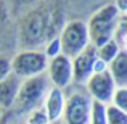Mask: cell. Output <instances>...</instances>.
I'll use <instances>...</instances> for the list:
<instances>
[{
    "instance_id": "cell-9",
    "label": "cell",
    "mask_w": 127,
    "mask_h": 124,
    "mask_svg": "<svg viewBox=\"0 0 127 124\" xmlns=\"http://www.w3.org/2000/svg\"><path fill=\"white\" fill-rule=\"evenodd\" d=\"M96 58L95 47L90 43L85 50H82L77 56L71 60L72 66V81L77 84H85L87 79L93 74V63Z\"/></svg>"
},
{
    "instance_id": "cell-15",
    "label": "cell",
    "mask_w": 127,
    "mask_h": 124,
    "mask_svg": "<svg viewBox=\"0 0 127 124\" xmlns=\"http://www.w3.org/2000/svg\"><path fill=\"white\" fill-rule=\"evenodd\" d=\"M39 3V0H10V13L13 18H21L23 15H26L28 11H31L32 8H35Z\"/></svg>"
},
{
    "instance_id": "cell-19",
    "label": "cell",
    "mask_w": 127,
    "mask_h": 124,
    "mask_svg": "<svg viewBox=\"0 0 127 124\" xmlns=\"http://www.w3.org/2000/svg\"><path fill=\"white\" fill-rule=\"evenodd\" d=\"M24 124H50V121L47 119L43 108H37V110H34V111H31L28 115Z\"/></svg>"
},
{
    "instance_id": "cell-22",
    "label": "cell",
    "mask_w": 127,
    "mask_h": 124,
    "mask_svg": "<svg viewBox=\"0 0 127 124\" xmlns=\"http://www.w3.org/2000/svg\"><path fill=\"white\" fill-rule=\"evenodd\" d=\"M114 5H116V8H118L122 15H126V11H127V0H116Z\"/></svg>"
},
{
    "instance_id": "cell-16",
    "label": "cell",
    "mask_w": 127,
    "mask_h": 124,
    "mask_svg": "<svg viewBox=\"0 0 127 124\" xmlns=\"http://www.w3.org/2000/svg\"><path fill=\"white\" fill-rule=\"evenodd\" d=\"M106 124H127V111L116 108L114 105H106Z\"/></svg>"
},
{
    "instance_id": "cell-20",
    "label": "cell",
    "mask_w": 127,
    "mask_h": 124,
    "mask_svg": "<svg viewBox=\"0 0 127 124\" xmlns=\"http://www.w3.org/2000/svg\"><path fill=\"white\" fill-rule=\"evenodd\" d=\"M43 47H45L43 53H45V56H47L48 60L61 53V47H60V39H58V37H53V39H50V41L47 42Z\"/></svg>"
},
{
    "instance_id": "cell-1",
    "label": "cell",
    "mask_w": 127,
    "mask_h": 124,
    "mask_svg": "<svg viewBox=\"0 0 127 124\" xmlns=\"http://www.w3.org/2000/svg\"><path fill=\"white\" fill-rule=\"evenodd\" d=\"M56 21L45 6H35L18 19L16 41L19 50H40L50 39L56 36Z\"/></svg>"
},
{
    "instance_id": "cell-10",
    "label": "cell",
    "mask_w": 127,
    "mask_h": 124,
    "mask_svg": "<svg viewBox=\"0 0 127 124\" xmlns=\"http://www.w3.org/2000/svg\"><path fill=\"white\" fill-rule=\"evenodd\" d=\"M42 108L45 111V116L50 121V124L58 123L63 116V110H64V93H63V90L56 89V87H50L45 98H43Z\"/></svg>"
},
{
    "instance_id": "cell-21",
    "label": "cell",
    "mask_w": 127,
    "mask_h": 124,
    "mask_svg": "<svg viewBox=\"0 0 127 124\" xmlns=\"http://www.w3.org/2000/svg\"><path fill=\"white\" fill-rule=\"evenodd\" d=\"M11 73V65H10V58L5 55H0V81L6 78Z\"/></svg>"
},
{
    "instance_id": "cell-17",
    "label": "cell",
    "mask_w": 127,
    "mask_h": 124,
    "mask_svg": "<svg viewBox=\"0 0 127 124\" xmlns=\"http://www.w3.org/2000/svg\"><path fill=\"white\" fill-rule=\"evenodd\" d=\"M105 106L100 102H93L92 100V108H90V119L89 124H106V113Z\"/></svg>"
},
{
    "instance_id": "cell-4",
    "label": "cell",
    "mask_w": 127,
    "mask_h": 124,
    "mask_svg": "<svg viewBox=\"0 0 127 124\" xmlns=\"http://www.w3.org/2000/svg\"><path fill=\"white\" fill-rule=\"evenodd\" d=\"M58 39H60L61 53L71 60L90 45L87 24L81 19H71L66 24H63Z\"/></svg>"
},
{
    "instance_id": "cell-13",
    "label": "cell",
    "mask_w": 127,
    "mask_h": 124,
    "mask_svg": "<svg viewBox=\"0 0 127 124\" xmlns=\"http://www.w3.org/2000/svg\"><path fill=\"white\" fill-rule=\"evenodd\" d=\"M11 26H13V16L10 13L8 2L0 0V48L11 37V29H13Z\"/></svg>"
},
{
    "instance_id": "cell-8",
    "label": "cell",
    "mask_w": 127,
    "mask_h": 124,
    "mask_svg": "<svg viewBox=\"0 0 127 124\" xmlns=\"http://www.w3.org/2000/svg\"><path fill=\"white\" fill-rule=\"evenodd\" d=\"M45 71H48V81L53 84L52 87H56V89L63 90L72 82L71 58H68L63 53H60V55L48 60V65H47Z\"/></svg>"
},
{
    "instance_id": "cell-2",
    "label": "cell",
    "mask_w": 127,
    "mask_h": 124,
    "mask_svg": "<svg viewBox=\"0 0 127 124\" xmlns=\"http://www.w3.org/2000/svg\"><path fill=\"white\" fill-rule=\"evenodd\" d=\"M122 16L124 15L116 8L114 3H108V5L101 6L100 10H96L90 16L89 23H85L90 43L95 48H98L103 43L111 41L114 37V32L118 29V24Z\"/></svg>"
},
{
    "instance_id": "cell-6",
    "label": "cell",
    "mask_w": 127,
    "mask_h": 124,
    "mask_svg": "<svg viewBox=\"0 0 127 124\" xmlns=\"http://www.w3.org/2000/svg\"><path fill=\"white\" fill-rule=\"evenodd\" d=\"M92 98L84 92H72L64 98L63 116L64 124H89Z\"/></svg>"
},
{
    "instance_id": "cell-23",
    "label": "cell",
    "mask_w": 127,
    "mask_h": 124,
    "mask_svg": "<svg viewBox=\"0 0 127 124\" xmlns=\"http://www.w3.org/2000/svg\"><path fill=\"white\" fill-rule=\"evenodd\" d=\"M0 124H6V119H2V121H0Z\"/></svg>"
},
{
    "instance_id": "cell-5",
    "label": "cell",
    "mask_w": 127,
    "mask_h": 124,
    "mask_svg": "<svg viewBox=\"0 0 127 124\" xmlns=\"http://www.w3.org/2000/svg\"><path fill=\"white\" fill-rule=\"evenodd\" d=\"M10 65L13 74L24 81L43 74L48 65V58L45 56L43 50H19L15 58L10 60Z\"/></svg>"
},
{
    "instance_id": "cell-3",
    "label": "cell",
    "mask_w": 127,
    "mask_h": 124,
    "mask_svg": "<svg viewBox=\"0 0 127 124\" xmlns=\"http://www.w3.org/2000/svg\"><path fill=\"white\" fill-rule=\"evenodd\" d=\"M50 81L43 74H39L35 78H29L21 81L18 95L13 103V111L15 115H29L31 111L40 108L43 103L47 92L50 89Z\"/></svg>"
},
{
    "instance_id": "cell-12",
    "label": "cell",
    "mask_w": 127,
    "mask_h": 124,
    "mask_svg": "<svg viewBox=\"0 0 127 124\" xmlns=\"http://www.w3.org/2000/svg\"><path fill=\"white\" fill-rule=\"evenodd\" d=\"M108 73L111 74L116 87L127 85V52L121 50L116 55V58L108 65Z\"/></svg>"
},
{
    "instance_id": "cell-18",
    "label": "cell",
    "mask_w": 127,
    "mask_h": 124,
    "mask_svg": "<svg viewBox=\"0 0 127 124\" xmlns=\"http://www.w3.org/2000/svg\"><path fill=\"white\" fill-rule=\"evenodd\" d=\"M111 102L116 108L127 111V87H116Z\"/></svg>"
},
{
    "instance_id": "cell-14",
    "label": "cell",
    "mask_w": 127,
    "mask_h": 124,
    "mask_svg": "<svg viewBox=\"0 0 127 124\" xmlns=\"http://www.w3.org/2000/svg\"><path fill=\"white\" fill-rule=\"evenodd\" d=\"M121 50H122V48L118 45V42H116L114 39H111V41H108L106 43H103L101 47L95 48V52H96V58L101 60V61L105 63L106 66H108L109 63H111L113 60L116 58V55H118Z\"/></svg>"
},
{
    "instance_id": "cell-11",
    "label": "cell",
    "mask_w": 127,
    "mask_h": 124,
    "mask_svg": "<svg viewBox=\"0 0 127 124\" xmlns=\"http://www.w3.org/2000/svg\"><path fill=\"white\" fill-rule=\"evenodd\" d=\"M21 81L23 79H19L13 73H10L3 81H0V111H6V110L13 108Z\"/></svg>"
},
{
    "instance_id": "cell-7",
    "label": "cell",
    "mask_w": 127,
    "mask_h": 124,
    "mask_svg": "<svg viewBox=\"0 0 127 124\" xmlns=\"http://www.w3.org/2000/svg\"><path fill=\"white\" fill-rule=\"evenodd\" d=\"M87 95L93 102H100L103 105H108L113 98V93L116 90V84L113 81L111 74L108 73V68L101 73H93L85 82Z\"/></svg>"
}]
</instances>
